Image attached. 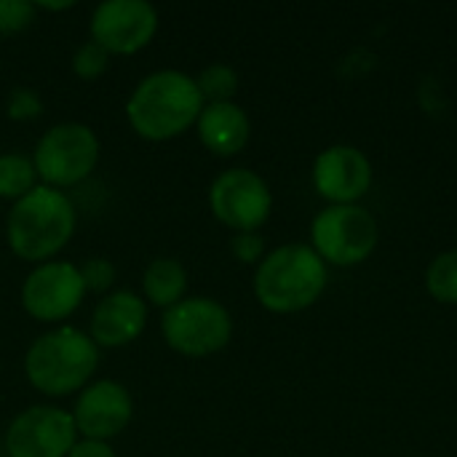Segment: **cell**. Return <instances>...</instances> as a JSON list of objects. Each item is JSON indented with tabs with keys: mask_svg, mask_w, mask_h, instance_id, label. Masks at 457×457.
<instances>
[{
	"mask_svg": "<svg viewBox=\"0 0 457 457\" xmlns=\"http://www.w3.org/2000/svg\"><path fill=\"white\" fill-rule=\"evenodd\" d=\"M230 249H233L236 260H241L246 265L262 262V257H265V241L257 233H238V236H233Z\"/></svg>",
	"mask_w": 457,
	"mask_h": 457,
	"instance_id": "24",
	"label": "cell"
},
{
	"mask_svg": "<svg viewBox=\"0 0 457 457\" xmlns=\"http://www.w3.org/2000/svg\"><path fill=\"white\" fill-rule=\"evenodd\" d=\"M72 5H75L72 0H64V3H35V8H43V11H67Z\"/></svg>",
	"mask_w": 457,
	"mask_h": 457,
	"instance_id": "26",
	"label": "cell"
},
{
	"mask_svg": "<svg viewBox=\"0 0 457 457\" xmlns=\"http://www.w3.org/2000/svg\"><path fill=\"white\" fill-rule=\"evenodd\" d=\"M35 11V3L27 0H0V35H13L29 27Z\"/></svg>",
	"mask_w": 457,
	"mask_h": 457,
	"instance_id": "21",
	"label": "cell"
},
{
	"mask_svg": "<svg viewBox=\"0 0 457 457\" xmlns=\"http://www.w3.org/2000/svg\"><path fill=\"white\" fill-rule=\"evenodd\" d=\"M147 324V305L134 292L107 295L91 316V340L102 348H123L134 343Z\"/></svg>",
	"mask_w": 457,
	"mask_h": 457,
	"instance_id": "14",
	"label": "cell"
},
{
	"mask_svg": "<svg viewBox=\"0 0 457 457\" xmlns=\"http://www.w3.org/2000/svg\"><path fill=\"white\" fill-rule=\"evenodd\" d=\"M195 126H198V137H201L204 147L222 158L241 153L252 134L249 118L236 102L204 104Z\"/></svg>",
	"mask_w": 457,
	"mask_h": 457,
	"instance_id": "15",
	"label": "cell"
},
{
	"mask_svg": "<svg viewBox=\"0 0 457 457\" xmlns=\"http://www.w3.org/2000/svg\"><path fill=\"white\" fill-rule=\"evenodd\" d=\"M327 287V262L305 244H287L262 257L254 276V295L273 313L311 308Z\"/></svg>",
	"mask_w": 457,
	"mask_h": 457,
	"instance_id": "3",
	"label": "cell"
},
{
	"mask_svg": "<svg viewBox=\"0 0 457 457\" xmlns=\"http://www.w3.org/2000/svg\"><path fill=\"white\" fill-rule=\"evenodd\" d=\"M67 457H115V453H112V447L107 442L83 439V442H75V447L70 450Z\"/></svg>",
	"mask_w": 457,
	"mask_h": 457,
	"instance_id": "25",
	"label": "cell"
},
{
	"mask_svg": "<svg viewBox=\"0 0 457 457\" xmlns=\"http://www.w3.org/2000/svg\"><path fill=\"white\" fill-rule=\"evenodd\" d=\"M107 67H110V54L99 43H94V40L83 43L75 51V56H72V70L83 80H94V78L104 75Z\"/></svg>",
	"mask_w": 457,
	"mask_h": 457,
	"instance_id": "20",
	"label": "cell"
},
{
	"mask_svg": "<svg viewBox=\"0 0 457 457\" xmlns=\"http://www.w3.org/2000/svg\"><path fill=\"white\" fill-rule=\"evenodd\" d=\"M35 163L19 153L0 155V198L5 201H19L35 187Z\"/></svg>",
	"mask_w": 457,
	"mask_h": 457,
	"instance_id": "17",
	"label": "cell"
},
{
	"mask_svg": "<svg viewBox=\"0 0 457 457\" xmlns=\"http://www.w3.org/2000/svg\"><path fill=\"white\" fill-rule=\"evenodd\" d=\"M142 289H145V297L158 305V308H171L177 305L179 300H185V292H187V273L185 268L171 260V257H158L147 265L145 270V278H142Z\"/></svg>",
	"mask_w": 457,
	"mask_h": 457,
	"instance_id": "16",
	"label": "cell"
},
{
	"mask_svg": "<svg viewBox=\"0 0 457 457\" xmlns=\"http://www.w3.org/2000/svg\"><path fill=\"white\" fill-rule=\"evenodd\" d=\"M195 86H198L204 102H209V104L233 102V96L238 91V75L230 64H209L195 78Z\"/></svg>",
	"mask_w": 457,
	"mask_h": 457,
	"instance_id": "19",
	"label": "cell"
},
{
	"mask_svg": "<svg viewBox=\"0 0 457 457\" xmlns=\"http://www.w3.org/2000/svg\"><path fill=\"white\" fill-rule=\"evenodd\" d=\"M313 185L332 206L356 204L372 185V163L353 145H332L313 163Z\"/></svg>",
	"mask_w": 457,
	"mask_h": 457,
	"instance_id": "12",
	"label": "cell"
},
{
	"mask_svg": "<svg viewBox=\"0 0 457 457\" xmlns=\"http://www.w3.org/2000/svg\"><path fill=\"white\" fill-rule=\"evenodd\" d=\"M78 270H80V278H83L86 292L102 295V292H107L115 284V265L107 262V260H102V257L86 260Z\"/></svg>",
	"mask_w": 457,
	"mask_h": 457,
	"instance_id": "22",
	"label": "cell"
},
{
	"mask_svg": "<svg viewBox=\"0 0 457 457\" xmlns=\"http://www.w3.org/2000/svg\"><path fill=\"white\" fill-rule=\"evenodd\" d=\"M5 112L11 120H32L43 112V102L32 88H13L5 104Z\"/></svg>",
	"mask_w": 457,
	"mask_h": 457,
	"instance_id": "23",
	"label": "cell"
},
{
	"mask_svg": "<svg viewBox=\"0 0 457 457\" xmlns=\"http://www.w3.org/2000/svg\"><path fill=\"white\" fill-rule=\"evenodd\" d=\"M209 206L222 225L238 233H257L270 217L273 195L260 174L249 169H228L209 187Z\"/></svg>",
	"mask_w": 457,
	"mask_h": 457,
	"instance_id": "8",
	"label": "cell"
},
{
	"mask_svg": "<svg viewBox=\"0 0 457 457\" xmlns=\"http://www.w3.org/2000/svg\"><path fill=\"white\" fill-rule=\"evenodd\" d=\"M158 29V11L145 0H107L91 13V40L107 54H137Z\"/></svg>",
	"mask_w": 457,
	"mask_h": 457,
	"instance_id": "9",
	"label": "cell"
},
{
	"mask_svg": "<svg viewBox=\"0 0 457 457\" xmlns=\"http://www.w3.org/2000/svg\"><path fill=\"white\" fill-rule=\"evenodd\" d=\"M99 161V139L83 123H59L35 145V171L48 187H70L83 182Z\"/></svg>",
	"mask_w": 457,
	"mask_h": 457,
	"instance_id": "7",
	"label": "cell"
},
{
	"mask_svg": "<svg viewBox=\"0 0 457 457\" xmlns=\"http://www.w3.org/2000/svg\"><path fill=\"white\" fill-rule=\"evenodd\" d=\"M204 104L206 102L190 75L161 70L147 75L134 88L126 115L139 137L150 142H166L185 134L198 120Z\"/></svg>",
	"mask_w": 457,
	"mask_h": 457,
	"instance_id": "1",
	"label": "cell"
},
{
	"mask_svg": "<svg viewBox=\"0 0 457 457\" xmlns=\"http://www.w3.org/2000/svg\"><path fill=\"white\" fill-rule=\"evenodd\" d=\"M8 246L27 262H46L59 254L75 233V209L70 198L48 185H35L13 204L5 222Z\"/></svg>",
	"mask_w": 457,
	"mask_h": 457,
	"instance_id": "2",
	"label": "cell"
},
{
	"mask_svg": "<svg viewBox=\"0 0 457 457\" xmlns=\"http://www.w3.org/2000/svg\"><path fill=\"white\" fill-rule=\"evenodd\" d=\"M131 415H134V402L129 391L115 380H99L80 394L72 420H75V431L83 434V439L107 442L131 423Z\"/></svg>",
	"mask_w": 457,
	"mask_h": 457,
	"instance_id": "13",
	"label": "cell"
},
{
	"mask_svg": "<svg viewBox=\"0 0 457 457\" xmlns=\"http://www.w3.org/2000/svg\"><path fill=\"white\" fill-rule=\"evenodd\" d=\"M426 289L434 300L457 305V249L439 254L426 270Z\"/></svg>",
	"mask_w": 457,
	"mask_h": 457,
	"instance_id": "18",
	"label": "cell"
},
{
	"mask_svg": "<svg viewBox=\"0 0 457 457\" xmlns=\"http://www.w3.org/2000/svg\"><path fill=\"white\" fill-rule=\"evenodd\" d=\"M96 364V343L75 327L46 332L24 356L27 380L46 396H67L80 391L94 375Z\"/></svg>",
	"mask_w": 457,
	"mask_h": 457,
	"instance_id": "4",
	"label": "cell"
},
{
	"mask_svg": "<svg viewBox=\"0 0 457 457\" xmlns=\"http://www.w3.org/2000/svg\"><path fill=\"white\" fill-rule=\"evenodd\" d=\"M313 252L332 265H359L378 246V222L359 204L327 206L311 225Z\"/></svg>",
	"mask_w": 457,
	"mask_h": 457,
	"instance_id": "6",
	"label": "cell"
},
{
	"mask_svg": "<svg viewBox=\"0 0 457 457\" xmlns=\"http://www.w3.org/2000/svg\"><path fill=\"white\" fill-rule=\"evenodd\" d=\"M161 332L171 351L190 359H204L230 343L233 319L217 300L185 297L163 313Z\"/></svg>",
	"mask_w": 457,
	"mask_h": 457,
	"instance_id": "5",
	"label": "cell"
},
{
	"mask_svg": "<svg viewBox=\"0 0 457 457\" xmlns=\"http://www.w3.org/2000/svg\"><path fill=\"white\" fill-rule=\"evenodd\" d=\"M83 295L86 287L72 262H43L27 276L21 305L37 321H62L78 311Z\"/></svg>",
	"mask_w": 457,
	"mask_h": 457,
	"instance_id": "11",
	"label": "cell"
},
{
	"mask_svg": "<svg viewBox=\"0 0 457 457\" xmlns=\"http://www.w3.org/2000/svg\"><path fill=\"white\" fill-rule=\"evenodd\" d=\"M75 420L59 407H29L5 431L8 457H67L75 447Z\"/></svg>",
	"mask_w": 457,
	"mask_h": 457,
	"instance_id": "10",
	"label": "cell"
}]
</instances>
